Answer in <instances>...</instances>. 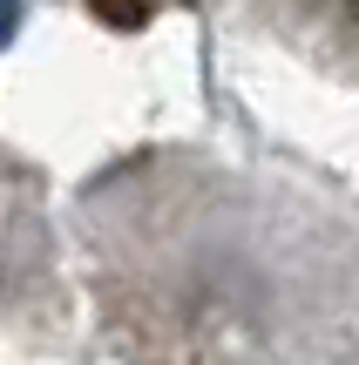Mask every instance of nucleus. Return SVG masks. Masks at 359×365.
<instances>
[{"instance_id": "1", "label": "nucleus", "mask_w": 359, "mask_h": 365, "mask_svg": "<svg viewBox=\"0 0 359 365\" xmlns=\"http://www.w3.org/2000/svg\"><path fill=\"white\" fill-rule=\"evenodd\" d=\"M353 21H359V0H353Z\"/></svg>"}]
</instances>
